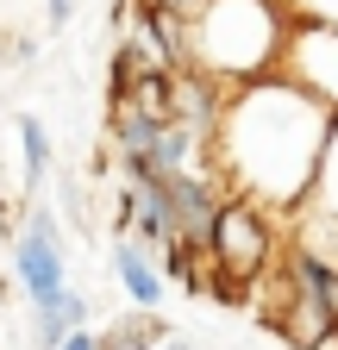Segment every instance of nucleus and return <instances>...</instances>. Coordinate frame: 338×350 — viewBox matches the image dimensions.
I'll return each instance as SVG.
<instances>
[{
	"label": "nucleus",
	"mask_w": 338,
	"mask_h": 350,
	"mask_svg": "<svg viewBox=\"0 0 338 350\" xmlns=\"http://www.w3.org/2000/svg\"><path fill=\"white\" fill-rule=\"evenodd\" d=\"M326 131H332V107L294 88L282 69L232 81L213 119V175L226 182V194H244L270 206L276 219H288L313 188Z\"/></svg>",
	"instance_id": "f257e3e1"
},
{
	"label": "nucleus",
	"mask_w": 338,
	"mask_h": 350,
	"mask_svg": "<svg viewBox=\"0 0 338 350\" xmlns=\"http://www.w3.org/2000/svg\"><path fill=\"white\" fill-rule=\"evenodd\" d=\"M288 7L282 0H207L200 13H188V69L213 81H250L270 75L288 38Z\"/></svg>",
	"instance_id": "f03ea898"
},
{
	"label": "nucleus",
	"mask_w": 338,
	"mask_h": 350,
	"mask_svg": "<svg viewBox=\"0 0 338 350\" xmlns=\"http://www.w3.org/2000/svg\"><path fill=\"white\" fill-rule=\"evenodd\" d=\"M282 232H276V213L257 206V200H244V194H226L220 200V219H213V244H207V256H213V294H238V288H257L270 269V256H276Z\"/></svg>",
	"instance_id": "7ed1b4c3"
},
{
	"label": "nucleus",
	"mask_w": 338,
	"mask_h": 350,
	"mask_svg": "<svg viewBox=\"0 0 338 350\" xmlns=\"http://www.w3.org/2000/svg\"><path fill=\"white\" fill-rule=\"evenodd\" d=\"M13 282L25 288L31 306H44V300H57L69 288V238H63L51 206L25 213V232L13 238Z\"/></svg>",
	"instance_id": "20e7f679"
},
{
	"label": "nucleus",
	"mask_w": 338,
	"mask_h": 350,
	"mask_svg": "<svg viewBox=\"0 0 338 350\" xmlns=\"http://www.w3.org/2000/svg\"><path fill=\"white\" fill-rule=\"evenodd\" d=\"M276 69L338 113V19H288Z\"/></svg>",
	"instance_id": "39448f33"
},
{
	"label": "nucleus",
	"mask_w": 338,
	"mask_h": 350,
	"mask_svg": "<svg viewBox=\"0 0 338 350\" xmlns=\"http://www.w3.org/2000/svg\"><path fill=\"white\" fill-rule=\"evenodd\" d=\"M113 282L125 288V294H132V306H163V294H169V275L157 269V262L144 256V244H132V238H113Z\"/></svg>",
	"instance_id": "423d86ee"
},
{
	"label": "nucleus",
	"mask_w": 338,
	"mask_h": 350,
	"mask_svg": "<svg viewBox=\"0 0 338 350\" xmlns=\"http://www.w3.org/2000/svg\"><path fill=\"white\" fill-rule=\"evenodd\" d=\"M44 175H51V131L38 113H19V182H25V194H38Z\"/></svg>",
	"instance_id": "0eeeda50"
},
{
	"label": "nucleus",
	"mask_w": 338,
	"mask_h": 350,
	"mask_svg": "<svg viewBox=\"0 0 338 350\" xmlns=\"http://www.w3.org/2000/svg\"><path fill=\"white\" fill-rule=\"evenodd\" d=\"M301 200H307V206H320V213H338V113H332L326 150H320V169H313V188H307Z\"/></svg>",
	"instance_id": "6e6552de"
},
{
	"label": "nucleus",
	"mask_w": 338,
	"mask_h": 350,
	"mask_svg": "<svg viewBox=\"0 0 338 350\" xmlns=\"http://www.w3.org/2000/svg\"><path fill=\"white\" fill-rule=\"evenodd\" d=\"M57 350H101V332H94V325H75V332H69Z\"/></svg>",
	"instance_id": "1a4fd4ad"
},
{
	"label": "nucleus",
	"mask_w": 338,
	"mask_h": 350,
	"mask_svg": "<svg viewBox=\"0 0 338 350\" xmlns=\"http://www.w3.org/2000/svg\"><path fill=\"white\" fill-rule=\"evenodd\" d=\"M144 7H157V13H182V19H188V13L207 7V0H144Z\"/></svg>",
	"instance_id": "9d476101"
},
{
	"label": "nucleus",
	"mask_w": 338,
	"mask_h": 350,
	"mask_svg": "<svg viewBox=\"0 0 338 350\" xmlns=\"http://www.w3.org/2000/svg\"><path fill=\"white\" fill-rule=\"evenodd\" d=\"M69 13H75V0H51V25H69Z\"/></svg>",
	"instance_id": "9b49d317"
},
{
	"label": "nucleus",
	"mask_w": 338,
	"mask_h": 350,
	"mask_svg": "<svg viewBox=\"0 0 338 350\" xmlns=\"http://www.w3.org/2000/svg\"><path fill=\"white\" fill-rule=\"evenodd\" d=\"M326 300H332V319H338V269L326 275Z\"/></svg>",
	"instance_id": "f8f14e48"
}]
</instances>
